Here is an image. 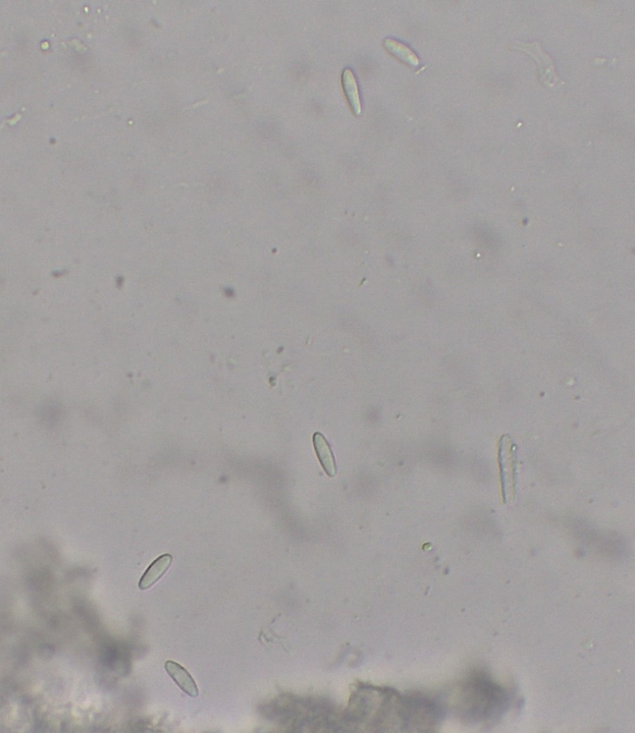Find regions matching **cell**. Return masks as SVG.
Here are the masks:
<instances>
[{"instance_id":"obj_1","label":"cell","mask_w":635,"mask_h":733,"mask_svg":"<svg viewBox=\"0 0 635 733\" xmlns=\"http://www.w3.org/2000/svg\"><path fill=\"white\" fill-rule=\"evenodd\" d=\"M346 720L359 727L409 728L408 695L388 688L359 687L351 700Z\"/></svg>"},{"instance_id":"obj_2","label":"cell","mask_w":635,"mask_h":733,"mask_svg":"<svg viewBox=\"0 0 635 733\" xmlns=\"http://www.w3.org/2000/svg\"><path fill=\"white\" fill-rule=\"evenodd\" d=\"M456 709L467 722L480 724L498 720L508 709L506 690L486 672L476 670L458 688Z\"/></svg>"},{"instance_id":"obj_3","label":"cell","mask_w":635,"mask_h":733,"mask_svg":"<svg viewBox=\"0 0 635 733\" xmlns=\"http://www.w3.org/2000/svg\"><path fill=\"white\" fill-rule=\"evenodd\" d=\"M165 669L178 687L192 697L199 695L197 686L190 674L180 664L173 661H167Z\"/></svg>"},{"instance_id":"obj_4","label":"cell","mask_w":635,"mask_h":733,"mask_svg":"<svg viewBox=\"0 0 635 733\" xmlns=\"http://www.w3.org/2000/svg\"><path fill=\"white\" fill-rule=\"evenodd\" d=\"M173 562L170 555H163L155 560L141 577L139 588L147 590L157 583L167 572Z\"/></svg>"},{"instance_id":"obj_5","label":"cell","mask_w":635,"mask_h":733,"mask_svg":"<svg viewBox=\"0 0 635 733\" xmlns=\"http://www.w3.org/2000/svg\"><path fill=\"white\" fill-rule=\"evenodd\" d=\"M342 84L350 107L357 116L362 112L359 90L356 77L351 69H345L342 75Z\"/></svg>"},{"instance_id":"obj_6","label":"cell","mask_w":635,"mask_h":733,"mask_svg":"<svg viewBox=\"0 0 635 733\" xmlns=\"http://www.w3.org/2000/svg\"><path fill=\"white\" fill-rule=\"evenodd\" d=\"M384 46L386 50L403 63L411 66L417 67L419 65V59L414 52L406 45L388 38L384 41Z\"/></svg>"}]
</instances>
